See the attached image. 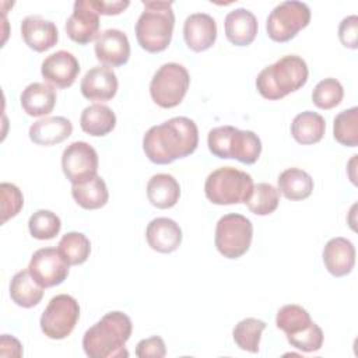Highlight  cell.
<instances>
[{"instance_id":"obj_42","label":"cell","mask_w":358,"mask_h":358,"mask_svg":"<svg viewBox=\"0 0 358 358\" xmlns=\"http://www.w3.org/2000/svg\"><path fill=\"white\" fill-rule=\"evenodd\" d=\"M0 347H1V355L3 357H7L8 355V352L6 351V348L7 347H11V352H10V355L11 357H21L22 355V347H21V344H20V341L15 338V337H13V336H8V334H3L1 336V340H0Z\"/></svg>"},{"instance_id":"obj_1","label":"cell","mask_w":358,"mask_h":358,"mask_svg":"<svg viewBox=\"0 0 358 358\" xmlns=\"http://www.w3.org/2000/svg\"><path fill=\"white\" fill-rule=\"evenodd\" d=\"M197 145V124L186 116H176L152 126L143 137L145 157L158 165H166L178 158H185L193 154Z\"/></svg>"},{"instance_id":"obj_22","label":"cell","mask_w":358,"mask_h":358,"mask_svg":"<svg viewBox=\"0 0 358 358\" xmlns=\"http://www.w3.org/2000/svg\"><path fill=\"white\" fill-rule=\"evenodd\" d=\"M73 133V124L63 116H52L36 120L29 127V138L38 145H55L64 141Z\"/></svg>"},{"instance_id":"obj_33","label":"cell","mask_w":358,"mask_h":358,"mask_svg":"<svg viewBox=\"0 0 358 358\" xmlns=\"http://www.w3.org/2000/svg\"><path fill=\"white\" fill-rule=\"evenodd\" d=\"M312 323L310 315L299 305L289 303L278 309L275 316V326L285 333V336L296 334L305 330Z\"/></svg>"},{"instance_id":"obj_40","label":"cell","mask_w":358,"mask_h":358,"mask_svg":"<svg viewBox=\"0 0 358 358\" xmlns=\"http://www.w3.org/2000/svg\"><path fill=\"white\" fill-rule=\"evenodd\" d=\"M136 355L138 358H162L166 355V347L164 340L159 336H152L150 338H144L138 341L136 347Z\"/></svg>"},{"instance_id":"obj_25","label":"cell","mask_w":358,"mask_h":358,"mask_svg":"<svg viewBox=\"0 0 358 358\" xmlns=\"http://www.w3.org/2000/svg\"><path fill=\"white\" fill-rule=\"evenodd\" d=\"M80 126L90 136L101 137L110 133L116 126L115 112L102 103H92L81 112Z\"/></svg>"},{"instance_id":"obj_34","label":"cell","mask_w":358,"mask_h":358,"mask_svg":"<svg viewBox=\"0 0 358 358\" xmlns=\"http://www.w3.org/2000/svg\"><path fill=\"white\" fill-rule=\"evenodd\" d=\"M333 136L336 141L345 147L358 145V108L352 106L340 112L334 117Z\"/></svg>"},{"instance_id":"obj_19","label":"cell","mask_w":358,"mask_h":358,"mask_svg":"<svg viewBox=\"0 0 358 358\" xmlns=\"http://www.w3.org/2000/svg\"><path fill=\"white\" fill-rule=\"evenodd\" d=\"M148 246L159 253L175 252L182 243V229L171 218L158 217L150 221L145 229Z\"/></svg>"},{"instance_id":"obj_36","label":"cell","mask_w":358,"mask_h":358,"mask_svg":"<svg viewBox=\"0 0 358 358\" xmlns=\"http://www.w3.org/2000/svg\"><path fill=\"white\" fill-rule=\"evenodd\" d=\"M344 96L343 85L336 78H324L316 84L312 92V102L320 109H331L337 106Z\"/></svg>"},{"instance_id":"obj_2","label":"cell","mask_w":358,"mask_h":358,"mask_svg":"<svg viewBox=\"0 0 358 358\" xmlns=\"http://www.w3.org/2000/svg\"><path fill=\"white\" fill-rule=\"evenodd\" d=\"M131 330L133 324L126 313L120 310L108 312L84 333V352L90 358H126L129 357L126 343Z\"/></svg>"},{"instance_id":"obj_38","label":"cell","mask_w":358,"mask_h":358,"mask_svg":"<svg viewBox=\"0 0 358 358\" xmlns=\"http://www.w3.org/2000/svg\"><path fill=\"white\" fill-rule=\"evenodd\" d=\"M0 194H1V224H4L7 220L15 217L22 206H24V197L21 190L13 185L3 182L0 185Z\"/></svg>"},{"instance_id":"obj_10","label":"cell","mask_w":358,"mask_h":358,"mask_svg":"<svg viewBox=\"0 0 358 358\" xmlns=\"http://www.w3.org/2000/svg\"><path fill=\"white\" fill-rule=\"evenodd\" d=\"M98 154L92 145L85 141L69 144L62 154V169L66 178L73 183H83L94 176L98 171Z\"/></svg>"},{"instance_id":"obj_7","label":"cell","mask_w":358,"mask_h":358,"mask_svg":"<svg viewBox=\"0 0 358 358\" xmlns=\"http://www.w3.org/2000/svg\"><path fill=\"white\" fill-rule=\"evenodd\" d=\"M253 225L242 214L222 215L215 227V248L227 259H238L245 255L252 243Z\"/></svg>"},{"instance_id":"obj_21","label":"cell","mask_w":358,"mask_h":358,"mask_svg":"<svg viewBox=\"0 0 358 358\" xmlns=\"http://www.w3.org/2000/svg\"><path fill=\"white\" fill-rule=\"evenodd\" d=\"M20 102L27 115L35 117L46 116L56 105V91L49 84L32 83L22 90Z\"/></svg>"},{"instance_id":"obj_24","label":"cell","mask_w":358,"mask_h":358,"mask_svg":"<svg viewBox=\"0 0 358 358\" xmlns=\"http://www.w3.org/2000/svg\"><path fill=\"white\" fill-rule=\"evenodd\" d=\"M326 131V122L322 115L305 110L298 113L291 123V134L294 140L302 145L319 143Z\"/></svg>"},{"instance_id":"obj_23","label":"cell","mask_w":358,"mask_h":358,"mask_svg":"<svg viewBox=\"0 0 358 358\" xmlns=\"http://www.w3.org/2000/svg\"><path fill=\"white\" fill-rule=\"evenodd\" d=\"M148 201L157 208H171L180 197V186L169 173L152 175L147 183Z\"/></svg>"},{"instance_id":"obj_17","label":"cell","mask_w":358,"mask_h":358,"mask_svg":"<svg viewBox=\"0 0 358 358\" xmlns=\"http://www.w3.org/2000/svg\"><path fill=\"white\" fill-rule=\"evenodd\" d=\"M21 36L28 48L45 52L57 43L59 31L55 22L41 15H28L21 22Z\"/></svg>"},{"instance_id":"obj_35","label":"cell","mask_w":358,"mask_h":358,"mask_svg":"<svg viewBox=\"0 0 358 358\" xmlns=\"http://www.w3.org/2000/svg\"><path fill=\"white\" fill-rule=\"evenodd\" d=\"M60 218L49 210H38L28 220L29 234L39 241L53 239L60 232Z\"/></svg>"},{"instance_id":"obj_15","label":"cell","mask_w":358,"mask_h":358,"mask_svg":"<svg viewBox=\"0 0 358 358\" xmlns=\"http://www.w3.org/2000/svg\"><path fill=\"white\" fill-rule=\"evenodd\" d=\"M117 77L108 66H95L90 69L80 83L84 98L96 102L112 99L117 92Z\"/></svg>"},{"instance_id":"obj_5","label":"cell","mask_w":358,"mask_h":358,"mask_svg":"<svg viewBox=\"0 0 358 358\" xmlns=\"http://www.w3.org/2000/svg\"><path fill=\"white\" fill-rule=\"evenodd\" d=\"M253 189V179L245 171L221 166L213 171L204 183L206 197L218 206L245 203Z\"/></svg>"},{"instance_id":"obj_27","label":"cell","mask_w":358,"mask_h":358,"mask_svg":"<svg viewBox=\"0 0 358 358\" xmlns=\"http://www.w3.org/2000/svg\"><path fill=\"white\" fill-rule=\"evenodd\" d=\"M278 192L284 194L288 200H305L312 194L313 190V179L312 176L299 169V168H288L282 171L277 179Z\"/></svg>"},{"instance_id":"obj_16","label":"cell","mask_w":358,"mask_h":358,"mask_svg":"<svg viewBox=\"0 0 358 358\" xmlns=\"http://www.w3.org/2000/svg\"><path fill=\"white\" fill-rule=\"evenodd\" d=\"M183 38L189 49L203 52L210 49L217 39V22L206 13L190 14L183 24Z\"/></svg>"},{"instance_id":"obj_12","label":"cell","mask_w":358,"mask_h":358,"mask_svg":"<svg viewBox=\"0 0 358 358\" xmlns=\"http://www.w3.org/2000/svg\"><path fill=\"white\" fill-rule=\"evenodd\" d=\"M99 31V14L91 0H77L73 14L66 21L67 36L78 45H87L96 39Z\"/></svg>"},{"instance_id":"obj_26","label":"cell","mask_w":358,"mask_h":358,"mask_svg":"<svg viewBox=\"0 0 358 358\" xmlns=\"http://www.w3.org/2000/svg\"><path fill=\"white\" fill-rule=\"evenodd\" d=\"M10 296L13 302L21 308H34L43 298V287H41L29 270L15 273L10 282Z\"/></svg>"},{"instance_id":"obj_11","label":"cell","mask_w":358,"mask_h":358,"mask_svg":"<svg viewBox=\"0 0 358 358\" xmlns=\"http://www.w3.org/2000/svg\"><path fill=\"white\" fill-rule=\"evenodd\" d=\"M69 266L59 249L42 248L31 256L28 270L41 287L50 288L62 284L67 278Z\"/></svg>"},{"instance_id":"obj_32","label":"cell","mask_w":358,"mask_h":358,"mask_svg":"<svg viewBox=\"0 0 358 358\" xmlns=\"http://www.w3.org/2000/svg\"><path fill=\"white\" fill-rule=\"evenodd\" d=\"M280 203V192L270 183L253 185L249 199L245 201L248 208L256 215H268L274 213Z\"/></svg>"},{"instance_id":"obj_30","label":"cell","mask_w":358,"mask_h":358,"mask_svg":"<svg viewBox=\"0 0 358 358\" xmlns=\"http://www.w3.org/2000/svg\"><path fill=\"white\" fill-rule=\"evenodd\" d=\"M266 326L267 324L263 320L255 317H246L238 322L232 331L235 344L243 351L256 354L259 351L262 333L266 329Z\"/></svg>"},{"instance_id":"obj_29","label":"cell","mask_w":358,"mask_h":358,"mask_svg":"<svg viewBox=\"0 0 358 358\" xmlns=\"http://www.w3.org/2000/svg\"><path fill=\"white\" fill-rule=\"evenodd\" d=\"M262 152V141L252 130L235 129L231 144V158L242 164H255Z\"/></svg>"},{"instance_id":"obj_20","label":"cell","mask_w":358,"mask_h":358,"mask_svg":"<svg viewBox=\"0 0 358 358\" xmlns=\"http://www.w3.org/2000/svg\"><path fill=\"white\" fill-rule=\"evenodd\" d=\"M225 36L235 46L250 45L257 34V20L255 14L243 7L229 11L224 20Z\"/></svg>"},{"instance_id":"obj_37","label":"cell","mask_w":358,"mask_h":358,"mask_svg":"<svg viewBox=\"0 0 358 358\" xmlns=\"http://www.w3.org/2000/svg\"><path fill=\"white\" fill-rule=\"evenodd\" d=\"M323 331L322 329L312 322L305 330L292 334V336H287L288 343L303 352H313V351H319L323 345Z\"/></svg>"},{"instance_id":"obj_41","label":"cell","mask_w":358,"mask_h":358,"mask_svg":"<svg viewBox=\"0 0 358 358\" xmlns=\"http://www.w3.org/2000/svg\"><path fill=\"white\" fill-rule=\"evenodd\" d=\"M91 4L101 15H117L129 7L130 1L129 0H117V1L91 0Z\"/></svg>"},{"instance_id":"obj_39","label":"cell","mask_w":358,"mask_h":358,"mask_svg":"<svg viewBox=\"0 0 358 358\" xmlns=\"http://www.w3.org/2000/svg\"><path fill=\"white\" fill-rule=\"evenodd\" d=\"M340 42L350 49L358 48V17L348 15L338 25Z\"/></svg>"},{"instance_id":"obj_9","label":"cell","mask_w":358,"mask_h":358,"mask_svg":"<svg viewBox=\"0 0 358 358\" xmlns=\"http://www.w3.org/2000/svg\"><path fill=\"white\" fill-rule=\"evenodd\" d=\"M80 319L78 302L67 294L53 296L45 308L39 324L43 334L52 340H63L71 334Z\"/></svg>"},{"instance_id":"obj_6","label":"cell","mask_w":358,"mask_h":358,"mask_svg":"<svg viewBox=\"0 0 358 358\" xmlns=\"http://www.w3.org/2000/svg\"><path fill=\"white\" fill-rule=\"evenodd\" d=\"M190 85V76L186 67L179 63L162 64L151 78L150 94L152 101L165 109L178 106Z\"/></svg>"},{"instance_id":"obj_18","label":"cell","mask_w":358,"mask_h":358,"mask_svg":"<svg viewBox=\"0 0 358 358\" xmlns=\"http://www.w3.org/2000/svg\"><path fill=\"white\" fill-rule=\"evenodd\" d=\"M323 263L334 277H343L352 271L355 264V248L351 241L343 236L331 238L323 249Z\"/></svg>"},{"instance_id":"obj_3","label":"cell","mask_w":358,"mask_h":358,"mask_svg":"<svg viewBox=\"0 0 358 358\" xmlns=\"http://www.w3.org/2000/svg\"><path fill=\"white\" fill-rule=\"evenodd\" d=\"M308 76L309 70L302 57L285 55L259 73L256 88L263 98L277 101L303 87Z\"/></svg>"},{"instance_id":"obj_4","label":"cell","mask_w":358,"mask_h":358,"mask_svg":"<svg viewBox=\"0 0 358 358\" xmlns=\"http://www.w3.org/2000/svg\"><path fill=\"white\" fill-rule=\"evenodd\" d=\"M144 11L136 22V38L138 45L150 52L158 53L168 48L175 27L172 1L144 0Z\"/></svg>"},{"instance_id":"obj_31","label":"cell","mask_w":358,"mask_h":358,"mask_svg":"<svg viewBox=\"0 0 358 358\" xmlns=\"http://www.w3.org/2000/svg\"><path fill=\"white\" fill-rule=\"evenodd\" d=\"M59 252L70 266L83 264L91 253V242L81 232H67L62 236L57 245Z\"/></svg>"},{"instance_id":"obj_14","label":"cell","mask_w":358,"mask_h":358,"mask_svg":"<svg viewBox=\"0 0 358 358\" xmlns=\"http://www.w3.org/2000/svg\"><path fill=\"white\" fill-rule=\"evenodd\" d=\"M95 56L105 66H123L130 57V43L124 32L119 29H106L95 39Z\"/></svg>"},{"instance_id":"obj_28","label":"cell","mask_w":358,"mask_h":358,"mask_svg":"<svg viewBox=\"0 0 358 358\" xmlns=\"http://www.w3.org/2000/svg\"><path fill=\"white\" fill-rule=\"evenodd\" d=\"M71 196L76 203L85 210L101 208L108 203L109 199L106 183L98 175L83 183L73 185Z\"/></svg>"},{"instance_id":"obj_8","label":"cell","mask_w":358,"mask_h":358,"mask_svg":"<svg viewBox=\"0 0 358 358\" xmlns=\"http://www.w3.org/2000/svg\"><path fill=\"white\" fill-rule=\"evenodd\" d=\"M310 21L308 4L296 0L282 1L267 17L266 31L274 42H288Z\"/></svg>"},{"instance_id":"obj_13","label":"cell","mask_w":358,"mask_h":358,"mask_svg":"<svg viewBox=\"0 0 358 358\" xmlns=\"http://www.w3.org/2000/svg\"><path fill=\"white\" fill-rule=\"evenodd\" d=\"M80 73V63L67 50H57L49 55L41 66L43 80L56 88H69L74 84Z\"/></svg>"}]
</instances>
